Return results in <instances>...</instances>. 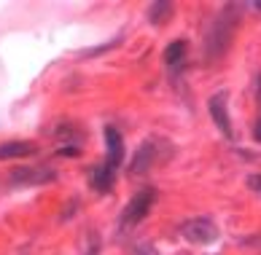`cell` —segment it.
<instances>
[{"label": "cell", "mask_w": 261, "mask_h": 255, "mask_svg": "<svg viewBox=\"0 0 261 255\" xmlns=\"http://www.w3.org/2000/svg\"><path fill=\"white\" fill-rule=\"evenodd\" d=\"M183 54H186V41H175L167 46V51H164V62L167 65H175L183 60Z\"/></svg>", "instance_id": "obj_7"}, {"label": "cell", "mask_w": 261, "mask_h": 255, "mask_svg": "<svg viewBox=\"0 0 261 255\" xmlns=\"http://www.w3.org/2000/svg\"><path fill=\"white\" fill-rule=\"evenodd\" d=\"M153 148H156V143L153 140H148L146 145L140 148V153L135 156V164H132V172H146L148 166L156 161V153H153Z\"/></svg>", "instance_id": "obj_6"}, {"label": "cell", "mask_w": 261, "mask_h": 255, "mask_svg": "<svg viewBox=\"0 0 261 255\" xmlns=\"http://www.w3.org/2000/svg\"><path fill=\"white\" fill-rule=\"evenodd\" d=\"M153 199H156V193H153L151 188H143L140 193H135L132 199H129V204L124 207V215H121V229L127 231V229H132V225H138V223H140V220L151 212Z\"/></svg>", "instance_id": "obj_2"}, {"label": "cell", "mask_w": 261, "mask_h": 255, "mask_svg": "<svg viewBox=\"0 0 261 255\" xmlns=\"http://www.w3.org/2000/svg\"><path fill=\"white\" fill-rule=\"evenodd\" d=\"M38 151L35 143H27V140H11V143H0V161H8V159H24V156H33Z\"/></svg>", "instance_id": "obj_3"}, {"label": "cell", "mask_w": 261, "mask_h": 255, "mask_svg": "<svg viewBox=\"0 0 261 255\" xmlns=\"http://www.w3.org/2000/svg\"><path fill=\"white\" fill-rule=\"evenodd\" d=\"M51 178H54V172L46 169V166H41V169H16L11 180L16 185H41V183L51 180Z\"/></svg>", "instance_id": "obj_4"}, {"label": "cell", "mask_w": 261, "mask_h": 255, "mask_svg": "<svg viewBox=\"0 0 261 255\" xmlns=\"http://www.w3.org/2000/svg\"><path fill=\"white\" fill-rule=\"evenodd\" d=\"M105 145H108V156H105V161L92 175V183L97 185V191H108V185L113 180V172L119 169V164L124 161V143H121L119 129H113V126L105 129Z\"/></svg>", "instance_id": "obj_1"}, {"label": "cell", "mask_w": 261, "mask_h": 255, "mask_svg": "<svg viewBox=\"0 0 261 255\" xmlns=\"http://www.w3.org/2000/svg\"><path fill=\"white\" fill-rule=\"evenodd\" d=\"M210 113H213V119H216V124L221 126V132L226 137H231V126H229V116H226V94L210 97Z\"/></svg>", "instance_id": "obj_5"}, {"label": "cell", "mask_w": 261, "mask_h": 255, "mask_svg": "<svg viewBox=\"0 0 261 255\" xmlns=\"http://www.w3.org/2000/svg\"><path fill=\"white\" fill-rule=\"evenodd\" d=\"M256 140L261 143V119H258V124H256Z\"/></svg>", "instance_id": "obj_8"}]
</instances>
